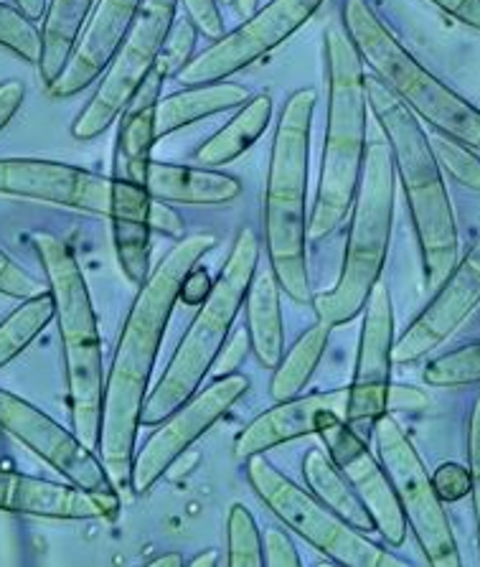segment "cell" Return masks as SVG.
Instances as JSON below:
<instances>
[{
	"label": "cell",
	"instance_id": "1",
	"mask_svg": "<svg viewBox=\"0 0 480 567\" xmlns=\"http://www.w3.org/2000/svg\"><path fill=\"white\" fill-rule=\"evenodd\" d=\"M213 247H217V235H211V231H196V235L184 237L150 270L148 280L137 290L123 333H119L105 382V398H102L97 445L100 458L119 492L131 488L137 427L143 425L150 374L156 367L168 318L174 313L178 296H181V282L186 272L196 268L201 257L209 255Z\"/></svg>",
	"mask_w": 480,
	"mask_h": 567
},
{
	"label": "cell",
	"instance_id": "2",
	"mask_svg": "<svg viewBox=\"0 0 480 567\" xmlns=\"http://www.w3.org/2000/svg\"><path fill=\"white\" fill-rule=\"evenodd\" d=\"M366 97L374 110L384 137L389 141L394 168L405 186L411 225L422 252L425 280L432 290L448 278L458 262V225L440 163L435 158L430 137L425 135L417 115L387 90L379 76L366 74Z\"/></svg>",
	"mask_w": 480,
	"mask_h": 567
},
{
	"label": "cell",
	"instance_id": "3",
	"mask_svg": "<svg viewBox=\"0 0 480 567\" xmlns=\"http://www.w3.org/2000/svg\"><path fill=\"white\" fill-rule=\"evenodd\" d=\"M325 76H328V125L321 161L319 196L307 237L321 243L354 206L366 158V72L346 29L328 25L323 37Z\"/></svg>",
	"mask_w": 480,
	"mask_h": 567
},
{
	"label": "cell",
	"instance_id": "4",
	"mask_svg": "<svg viewBox=\"0 0 480 567\" xmlns=\"http://www.w3.org/2000/svg\"><path fill=\"white\" fill-rule=\"evenodd\" d=\"M315 100H319L315 87H303L290 94L282 107L272 141L268 192H264V245H268L270 268L282 293L300 306H313L305 257V192Z\"/></svg>",
	"mask_w": 480,
	"mask_h": 567
},
{
	"label": "cell",
	"instance_id": "5",
	"mask_svg": "<svg viewBox=\"0 0 480 567\" xmlns=\"http://www.w3.org/2000/svg\"><path fill=\"white\" fill-rule=\"evenodd\" d=\"M31 245L41 268L46 272V288L54 298V318L64 349V372L72 408L74 433L90 449L100 445L102 398H105V374H102V339L97 311H94L90 288L84 282L80 260L64 239L49 231H33Z\"/></svg>",
	"mask_w": 480,
	"mask_h": 567
},
{
	"label": "cell",
	"instance_id": "6",
	"mask_svg": "<svg viewBox=\"0 0 480 567\" xmlns=\"http://www.w3.org/2000/svg\"><path fill=\"white\" fill-rule=\"evenodd\" d=\"M397 168L389 141L376 133L366 145L362 182L354 199V217L346 239V257L336 288L315 296L313 308L323 323L343 326L354 321L364 311L368 296L382 280L387 262L392 225H394V194H397Z\"/></svg>",
	"mask_w": 480,
	"mask_h": 567
},
{
	"label": "cell",
	"instance_id": "7",
	"mask_svg": "<svg viewBox=\"0 0 480 567\" xmlns=\"http://www.w3.org/2000/svg\"><path fill=\"white\" fill-rule=\"evenodd\" d=\"M257 268H260V243L252 227H242L209 298L199 306V313L188 326L176 354L170 357L166 374L145 400L143 425H158L199 390L225 347Z\"/></svg>",
	"mask_w": 480,
	"mask_h": 567
},
{
	"label": "cell",
	"instance_id": "8",
	"mask_svg": "<svg viewBox=\"0 0 480 567\" xmlns=\"http://www.w3.org/2000/svg\"><path fill=\"white\" fill-rule=\"evenodd\" d=\"M341 19L358 56L366 66H372L374 76L387 84L394 97L405 102L411 113L430 123L437 133L456 137L468 148L480 151V110L427 72L394 39L368 0H343Z\"/></svg>",
	"mask_w": 480,
	"mask_h": 567
},
{
	"label": "cell",
	"instance_id": "9",
	"mask_svg": "<svg viewBox=\"0 0 480 567\" xmlns=\"http://www.w3.org/2000/svg\"><path fill=\"white\" fill-rule=\"evenodd\" d=\"M247 478L274 517L333 563L346 567H407V560L374 545L313 492H303L285 474H280L270 461L262 458V453L247 458Z\"/></svg>",
	"mask_w": 480,
	"mask_h": 567
},
{
	"label": "cell",
	"instance_id": "10",
	"mask_svg": "<svg viewBox=\"0 0 480 567\" xmlns=\"http://www.w3.org/2000/svg\"><path fill=\"white\" fill-rule=\"evenodd\" d=\"M374 437L376 451H379V458L392 478L394 492H397L401 512H405L407 524L415 532L427 563L435 567H458L462 560L450 519L405 427L389 412H384L374 420Z\"/></svg>",
	"mask_w": 480,
	"mask_h": 567
},
{
	"label": "cell",
	"instance_id": "11",
	"mask_svg": "<svg viewBox=\"0 0 480 567\" xmlns=\"http://www.w3.org/2000/svg\"><path fill=\"white\" fill-rule=\"evenodd\" d=\"M181 0H145L140 13L127 33L123 47L117 49L113 64L107 66L105 80L92 94L87 107L72 123L76 141H92L123 115L127 102L156 66L158 54L170 25L176 21V8Z\"/></svg>",
	"mask_w": 480,
	"mask_h": 567
},
{
	"label": "cell",
	"instance_id": "12",
	"mask_svg": "<svg viewBox=\"0 0 480 567\" xmlns=\"http://www.w3.org/2000/svg\"><path fill=\"white\" fill-rule=\"evenodd\" d=\"M323 3L325 0H270L252 16H247L244 23H239L234 31L217 39V44L191 59L176 74V80L186 87L229 80L231 74L242 72L303 29Z\"/></svg>",
	"mask_w": 480,
	"mask_h": 567
},
{
	"label": "cell",
	"instance_id": "13",
	"mask_svg": "<svg viewBox=\"0 0 480 567\" xmlns=\"http://www.w3.org/2000/svg\"><path fill=\"white\" fill-rule=\"evenodd\" d=\"M0 431L8 433L41 461L59 471L69 484L97 494L102 499L119 504V488L107 474L105 463L94 455V449L76 433L64 431L44 410L21 400L19 394L0 390Z\"/></svg>",
	"mask_w": 480,
	"mask_h": 567
},
{
	"label": "cell",
	"instance_id": "14",
	"mask_svg": "<svg viewBox=\"0 0 480 567\" xmlns=\"http://www.w3.org/2000/svg\"><path fill=\"white\" fill-rule=\"evenodd\" d=\"M250 390V377L242 372L213 377V382L191 394L181 408L160 420L153 433L133 461L131 488L135 494H145L160 476H166L178 455L191 449V443L209 431V427L229 412V408Z\"/></svg>",
	"mask_w": 480,
	"mask_h": 567
},
{
	"label": "cell",
	"instance_id": "15",
	"mask_svg": "<svg viewBox=\"0 0 480 567\" xmlns=\"http://www.w3.org/2000/svg\"><path fill=\"white\" fill-rule=\"evenodd\" d=\"M115 178L44 158H0V196L44 202L107 217L113 212Z\"/></svg>",
	"mask_w": 480,
	"mask_h": 567
},
{
	"label": "cell",
	"instance_id": "16",
	"mask_svg": "<svg viewBox=\"0 0 480 567\" xmlns=\"http://www.w3.org/2000/svg\"><path fill=\"white\" fill-rule=\"evenodd\" d=\"M319 435L323 437L336 468H341V474L351 481L358 499L364 502L368 514L374 517L382 537L389 545H405L409 524L405 512H401L387 468L379 466V461L366 449V443L358 437L354 427L346 423V417L336 415V412L323 420Z\"/></svg>",
	"mask_w": 480,
	"mask_h": 567
},
{
	"label": "cell",
	"instance_id": "17",
	"mask_svg": "<svg viewBox=\"0 0 480 567\" xmlns=\"http://www.w3.org/2000/svg\"><path fill=\"white\" fill-rule=\"evenodd\" d=\"M394 362V308L389 288L379 280L364 306V329L358 341L356 372L348 386L346 423L354 427L374 423L389 412V374Z\"/></svg>",
	"mask_w": 480,
	"mask_h": 567
},
{
	"label": "cell",
	"instance_id": "18",
	"mask_svg": "<svg viewBox=\"0 0 480 567\" xmlns=\"http://www.w3.org/2000/svg\"><path fill=\"white\" fill-rule=\"evenodd\" d=\"M480 303V237L470 252L456 262L448 278L435 290V298L394 341V362L409 364L448 341L460 323Z\"/></svg>",
	"mask_w": 480,
	"mask_h": 567
},
{
	"label": "cell",
	"instance_id": "19",
	"mask_svg": "<svg viewBox=\"0 0 480 567\" xmlns=\"http://www.w3.org/2000/svg\"><path fill=\"white\" fill-rule=\"evenodd\" d=\"M143 3L145 0H97L94 3L90 21L84 25L66 66L46 87L49 97H74L76 92L87 90L97 76L105 74L117 49L131 33Z\"/></svg>",
	"mask_w": 480,
	"mask_h": 567
},
{
	"label": "cell",
	"instance_id": "20",
	"mask_svg": "<svg viewBox=\"0 0 480 567\" xmlns=\"http://www.w3.org/2000/svg\"><path fill=\"white\" fill-rule=\"evenodd\" d=\"M0 512L66 522L115 519L119 504L74 484H54V481L0 468Z\"/></svg>",
	"mask_w": 480,
	"mask_h": 567
},
{
	"label": "cell",
	"instance_id": "21",
	"mask_svg": "<svg viewBox=\"0 0 480 567\" xmlns=\"http://www.w3.org/2000/svg\"><path fill=\"white\" fill-rule=\"evenodd\" d=\"M346 417L348 412V390L313 392L305 398H290L254 417L234 441V455L239 461H247L250 455H260L264 451L282 445L295 437L313 435L321 431L323 420L333 415Z\"/></svg>",
	"mask_w": 480,
	"mask_h": 567
},
{
	"label": "cell",
	"instance_id": "22",
	"mask_svg": "<svg viewBox=\"0 0 480 567\" xmlns=\"http://www.w3.org/2000/svg\"><path fill=\"white\" fill-rule=\"evenodd\" d=\"M166 82V72L156 64L145 82L137 87L133 100L127 102L119 117V137H117V178L135 182L145 186V174L153 145H156V113L160 102V90Z\"/></svg>",
	"mask_w": 480,
	"mask_h": 567
},
{
	"label": "cell",
	"instance_id": "23",
	"mask_svg": "<svg viewBox=\"0 0 480 567\" xmlns=\"http://www.w3.org/2000/svg\"><path fill=\"white\" fill-rule=\"evenodd\" d=\"M150 194L143 184L125 182L115 176L113 192V243L119 268L133 286L140 288L150 275V225H148Z\"/></svg>",
	"mask_w": 480,
	"mask_h": 567
},
{
	"label": "cell",
	"instance_id": "24",
	"mask_svg": "<svg viewBox=\"0 0 480 567\" xmlns=\"http://www.w3.org/2000/svg\"><path fill=\"white\" fill-rule=\"evenodd\" d=\"M145 188H148L150 199L168 204L221 206L239 199L242 182L229 174H221L217 168L150 161L148 174H145Z\"/></svg>",
	"mask_w": 480,
	"mask_h": 567
},
{
	"label": "cell",
	"instance_id": "25",
	"mask_svg": "<svg viewBox=\"0 0 480 567\" xmlns=\"http://www.w3.org/2000/svg\"><path fill=\"white\" fill-rule=\"evenodd\" d=\"M250 102V90L234 82H211L186 87L184 92L170 94V97L158 102L156 113V143L160 137L181 131V127L204 120L209 115L225 113V110L242 107Z\"/></svg>",
	"mask_w": 480,
	"mask_h": 567
},
{
	"label": "cell",
	"instance_id": "26",
	"mask_svg": "<svg viewBox=\"0 0 480 567\" xmlns=\"http://www.w3.org/2000/svg\"><path fill=\"white\" fill-rule=\"evenodd\" d=\"M280 282L272 268L257 270L250 290H247V333H250L252 351L262 367L274 369L282 359V308Z\"/></svg>",
	"mask_w": 480,
	"mask_h": 567
},
{
	"label": "cell",
	"instance_id": "27",
	"mask_svg": "<svg viewBox=\"0 0 480 567\" xmlns=\"http://www.w3.org/2000/svg\"><path fill=\"white\" fill-rule=\"evenodd\" d=\"M272 120V97L270 94H257L244 102L242 110L221 127L217 135H211L199 151L194 153V163L204 168H219L237 161L252 145L260 141L268 131Z\"/></svg>",
	"mask_w": 480,
	"mask_h": 567
},
{
	"label": "cell",
	"instance_id": "28",
	"mask_svg": "<svg viewBox=\"0 0 480 567\" xmlns=\"http://www.w3.org/2000/svg\"><path fill=\"white\" fill-rule=\"evenodd\" d=\"M97 0H49L44 25H41V62L39 74L49 87L62 74L69 56L80 41L84 25H87L92 8Z\"/></svg>",
	"mask_w": 480,
	"mask_h": 567
},
{
	"label": "cell",
	"instance_id": "29",
	"mask_svg": "<svg viewBox=\"0 0 480 567\" xmlns=\"http://www.w3.org/2000/svg\"><path fill=\"white\" fill-rule=\"evenodd\" d=\"M303 476L311 486V492L319 499L338 514L341 519H346L351 527L358 532H374L376 522L364 502L358 499V494L351 486V481L336 471V463H331L321 451H307L303 461Z\"/></svg>",
	"mask_w": 480,
	"mask_h": 567
},
{
	"label": "cell",
	"instance_id": "30",
	"mask_svg": "<svg viewBox=\"0 0 480 567\" xmlns=\"http://www.w3.org/2000/svg\"><path fill=\"white\" fill-rule=\"evenodd\" d=\"M328 333L331 326L323 323L319 318V323L311 326L303 337L295 341V347L288 351L285 359H280V364L274 367V377L270 384V394L278 402L298 398V392L303 390L311 380L315 367H319L325 343H328Z\"/></svg>",
	"mask_w": 480,
	"mask_h": 567
},
{
	"label": "cell",
	"instance_id": "31",
	"mask_svg": "<svg viewBox=\"0 0 480 567\" xmlns=\"http://www.w3.org/2000/svg\"><path fill=\"white\" fill-rule=\"evenodd\" d=\"M51 318H54V298L46 288L39 296L25 298L6 321H0V369L13 362L46 329Z\"/></svg>",
	"mask_w": 480,
	"mask_h": 567
},
{
	"label": "cell",
	"instance_id": "32",
	"mask_svg": "<svg viewBox=\"0 0 480 567\" xmlns=\"http://www.w3.org/2000/svg\"><path fill=\"white\" fill-rule=\"evenodd\" d=\"M425 382L430 386H442V390L478 384L480 382V341L468 343V347L432 359L425 369Z\"/></svg>",
	"mask_w": 480,
	"mask_h": 567
},
{
	"label": "cell",
	"instance_id": "33",
	"mask_svg": "<svg viewBox=\"0 0 480 567\" xmlns=\"http://www.w3.org/2000/svg\"><path fill=\"white\" fill-rule=\"evenodd\" d=\"M229 567H260L262 565V537L257 529L252 512L244 504H231L227 519Z\"/></svg>",
	"mask_w": 480,
	"mask_h": 567
},
{
	"label": "cell",
	"instance_id": "34",
	"mask_svg": "<svg viewBox=\"0 0 480 567\" xmlns=\"http://www.w3.org/2000/svg\"><path fill=\"white\" fill-rule=\"evenodd\" d=\"M0 47L13 51L15 56L29 64L41 62V29H36V21L23 16L15 6H8L0 0Z\"/></svg>",
	"mask_w": 480,
	"mask_h": 567
},
{
	"label": "cell",
	"instance_id": "35",
	"mask_svg": "<svg viewBox=\"0 0 480 567\" xmlns=\"http://www.w3.org/2000/svg\"><path fill=\"white\" fill-rule=\"evenodd\" d=\"M430 145L435 151V158L448 174L456 178L470 192H480V156H476L473 148H468L466 143L456 141V137L437 133L430 137Z\"/></svg>",
	"mask_w": 480,
	"mask_h": 567
},
{
	"label": "cell",
	"instance_id": "36",
	"mask_svg": "<svg viewBox=\"0 0 480 567\" xmlns=\"http://www.w3.org/2000/svg\"><path fill=\"white\" fill-rule=\"evenodd\" d=\"M196 31L199 29H196V23L188 19V16H181V19H176L174 25H170L156 62L163 72H166V76L178 74L188 62H191V54L196 47Z\"/></svg>",
	"mask_w": 480,
	"mask_h": 567
},
{
	"label": "cell",
	"instance_id": "37",
	"mask_svg": "<svg viewBox=\"0 0 480 567\" xmlns=\"http://www.w3.org/2000/svg\"><path fill=\"white\" fill-rule=\"evenodd\" d=\"M41 282L33 278L31 272H25L11 255L0 250V293L8 298H33L41 293Z\"/></svg>",
	"mask_w": 480,
	"mask_h": 567
},
{
	"label": "cell",
	"instance_id": "38",
	"mask_svg": "<svg viewBox=\"0 0 480 567\" xmlns=\"http://www.w3.org/2000/svg\"><path fill=\"white\" fill-rule=\"evenodd\" d=\"M432 484L442 502H458L462 496L470 494L473 478H470V471L462 468L460 463H442V466L437 468Z\"/></svg>",
	"mask_w": 480,
	"mask_h": 567
},
{
	"label": "cell",
	"instance_id": "39",
	"mask_svg": "<svg viewBox=\"0 0 480 567\" xmlns=\"http://www.w3.org/2000/svg\"><path fill=\"white\" fill-rule=\"evenodd\" d=\"M468 461H470V478H473V509H476V522H478V539H480V394L473 402V410H470L468 420Z\"/></svg>",
	"mask_w": 480,
	"mask_h": 567
},
{
	"label": "cell",
	"instance_id": "40",
	"mask_svg": "<svg viewBox=\"0 0 480 567\" xmlns=\"http://www.w3.org/2000/svg\"><path fill=\"white\" fill-rule=\"evenodd\" d=\"M186 8V16L196 23L204 37L221 39L225 37V21L219 13V0H181Z\"/></svg>",
	"mask_w": 480,
	"mask_h": 567
},
{
	"label": "cell",
	"instance_id": "41",
	"mask_svg": "<svg viewBox=\"0 0 480 567\" xmlns=\"http://www.w3.org/2000/svg\"><path fill=\"white\" fill-rule=\"evenodd\" d=\"M262 565L268 567H300V555L282 529H268L262 543Z\"/></svg>",
	"mask_w": 480,
	"mask_h": 567
},
{
	"label": "cell",
	"instance_id": "42",
	"mask_svg": "<svg viewBox=\"0 0 480 567\" xmlns=\"http://www.w3.org/2000/svg\"><path fill=\"white\" fill-rule=\"evenodd\" d=\"M250 349H252L250 333H247V329L237 331L227 347H221L217 362H213V364H217V367H213V377H227V374L239 372V367L244 364V357H247V351H250Z\"/></svg>",
	"mask_w": 480,
	"mask_h": 567
},
{
	"label": "cell",
	"instance_id": "43",
	"mask_svg": "<svg viewBox=\"0 0 480 567\" xmlns=\"http://www.w3.org/2000/svg\"><path fill=\"white\" fill-rule=\"evenodd\" d=\"M148 225L153 231L168 237H181L184 235V219L178 217L176 209H170L168 202L150 199L148 204Z\"/></svg>",
	"mask_w": 480,
	"mask_h": 567
},
{
	"label": "cell",
	"instance_id": "44",
	"mask_svg": "<svg viewBox=\"0 0 480 567\" xmlns=\"http://www.w3.org/2000/svg\"><path fill=\"white\" fill-rule=\"evenodd\" d=\"M211 288H213V282H211L209 270L196 265V268L186 272V278L181 282V296H178V300H184L186 306H201L204 300L209 298Z\"/></svg>",
	"mask_w": 480,
	"mask_h": 567
},
{
	"label": "cell",
	"instance_id": "45",
	"mask_svg": "<svg viewBox=\"0 0 480 567\" xmlns=\"http://www.w3.org/2000/svg\"><path fill=\"white\" fill-rule=\"evenodd\" d=\"M25 97V84L19 80L0 82V131L11 123L13 115L19 113Z\"/></svg>",
	"mask_w": 480,
	"mask_h": 567
},
{
	"label": "cell",
	"instance_id": "46",
	"mask_svg": "<svg viewBox=\"0 0 480 567\" xmlns=\"http://www.w3.org/2000/svg\"><path fill=\"white\" fill-rule=\"evenodd\" d=\"M452 19L480 31V0H430Z\"/></svg>",
	"mask_w": 480,
	"mask_h": 567
},
{
	"label": "cell",
	"instance_id": "47",
	"mask_svg": "<svg viewBox=\"0 0 480 567\" xmlns=\"http://www.w3.org/2000/svg\"><path fill=\"white\" fill-rule=\"evenodd\" d=\"M427 398L411 386H389V410H422Z\"/></svg>",
	"mask_w": 480,
	"mask_h": 567
},
{
	"label": "cell",
	"instance_id": "48",
	"mask_svg": "<svg viewBox=\"0 0 480 567\" xmlns=\"http://www.w3.org/2000/svg\"><path fill=\"white\" fill-rule=\"evenodd\" d=\"M196 463H199V453H188V451H184L181 455H178V458L170 463V468L166 471V474L170 476V478H184L188 471H191Z\"/></svg>",
	"mask_w": 480,
	"mask_h": 567
},
{
	"label": "cell",
	"instance_id": "49",
	"mask_svg": "<svg viewBox=\"0 0 480 567\" xmlns=\"http://www.w3.org/2000/svg\"><path fill=\"white\" fill-rule=\"evenodd\" d=\"M13 3L23 16H29L31 21L44 19L46 8H49V0H13Z\"/></svg>",
	"mask_w": 480,
	"mask_h": 567
},
{
	"label": "cell",
	"instance_id": "50",
	"mask_svg": "<svg viewBox=\"0 0 480 567\" xmlns=\"http://www.w3.org/2000/svg\"><path fill=\"white\" fill-rule=\"evenodd\" d=\"M191 565H194V567H217V565H219L217 549H206V553L196 555L194 560H191Z\"/></svg>",
	"mask_w": 480,
	"mask_h": 567
},
{
	"label": "cell",
	"instance_id": "51",
	"mask_svg": "<svg viewBox=\"0 0 480 567\" xmlns=\"http://www.w3.org/2000/svg\"><path fill=\"white\" fill-rule=\"evenodd\" d=\"M150 565L153 567H181L184 560H181V555H178V553H168V555L156 557V560H153Z\"/></svg>",
	"mask_w": 480,
	"mask_h": 567
},
{
	"label": "cell",
	"instance_id": "52",
	"mask_svg": "<svg viewBox=\"0 0 480 567\" xmlns=\"http://www.w3.org/2000/svg\"><path fill=\"white\" fill-rule=\"evenodd\" d=\"M257 6H260V0H234V8H237V13L239 16H252L254 11H257Z\"/></svg>",
	"mask_w": 480,
	"mask_h": 567
},
{
	"label": "cell",
	"instance_id": "53",
	"mask_svg": "<svg viewBox=\"0 0 480 567\" xmlns=\"http://www.w3.org/2000/svg\"><path fill=\"white\" fill-rule=\"evenodd\" d=\"M368 3H382V0H368Z\"/></svg>",
	"mask_w": 480,
	"mask_h": 567
},
{
	"label": "cell",
	"instance_id": "54",
	"mask_svg": "<svg viewBox=\"0 0 480 567\" xmlns=\"http://www.w3.org/2000/svg\"><path fill=\"white\" fill-rule=\"evenodd\" d=\"M225 3H231V6H234V0H225Z\"/></svg>",
	"mask_w": 480,
	"mask_h": 567
}]
</instances>
